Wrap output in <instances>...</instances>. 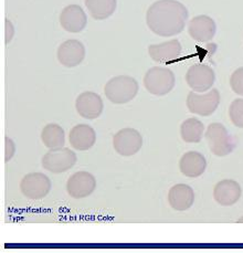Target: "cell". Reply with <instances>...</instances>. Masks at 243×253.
Masks as SVG:
<instances>
[{
	"label": "cell",
	"mask_w": 243,
	"mask_h": 253,
	"mask_svg": "<svg viewBox=\"0 0 243 253\" xmlns=\"http://www.w3.org/2000/svg\"><path fill=\"white\" fill-rule=\"evenodd\" d=\"M204 137L210 152L218 157L229 155L237 146L236 138L229 134L228 129L221 123L210 124L205 130Z\"/></svg>",
	"instance_id": "3957f363"
},
{
	"label": "cell",
	"mask_w": 243,
	"mask_h": 253,
	"mask_svg": "<svg viewBox=\"0 0 243 253\" xmlns=\"http://www.w3.org/2000/svg\"><path fill=\"white\" fill-rule=\"evenodd\" d=\"M138 90L136 80L128 76L112 78L104 87L106 97L114 104H125L130 102L137 95Z\"/></svg>",
	"instance_id": "7a4b0ae2"
},
{
	"label": "cell",
	"mask_w": 243,
	"mask_h": 253,
	"mask_svg": "<svg viewBox=\"0 0 243 253\" xmlns=\"http://www.w3.org/2000/svg\"><path fill=\"white\" fill-rule=\"evenodd\" d=\"M96 188L95 177L88 171H78L69 178L67 191L74 199H82L91 196Z\"/></svg>",
	"instance_id": "30bf717a"
},
{
	"label": "cell",
	"mask_w": 243,
	"mask_h": 253,
	"mask_svg": "<svg viewBox=\"0 0 243 253\" xmlns=\"http://www.w3.org/2000/svg\"><path fill=\"white\" fill-rule=\"evenodd\" d=\"M115 152L122 156L128 157L137 154L143 146V137L137 129L123 128L113 137Z\"/></svg>",
	"instance_id": "ba28073f"
},
{
	"label": "cell",
	"mask_w": 243,
	"mask_h": 253,
	"mask_svg": "<svg viewBox=\"0 0 243 253\" xmlns=\"http://www.w3.org/2000/svg\"><path fill=\"white\" fill-rule=\"evenodd\" d=\"M180 135L186 143H199L204 135V125L196 117H191L181 124Z\"/></svg>",
	"instance_id": "7402d4cb"
},
{
	"label": "cell",
	"mask_w": 243,
	"mask_h": 253,
	"mask_svg": "<svg viewBox=\"0 0 243 253\" xmlns=\"http://www.w3.org/2000/svg\"><path fill=\"white\" fill-rule=\"evenodd\" d=\"M238 222H240V223H242V222H243V217H242V218H240L239 220H238Z\"/></svg>",
	"instance_id": "4316f807"
},
{
	"label": "cell",
	"mask_w": 243,
	"mask_h": 253,
	"mask_svg": "<svg viewBox=\"0 0 243 253\" xmlns=\"http://www.w3.org/2000/svg\"><path fill=\"white\" fill-rule=\"evenodd\" d=\"M242 194L241 187L232 179H224L214 186L213 198L219 205L230 207L240 199Z\"/></svg>",
	"instance_id": "2e32d148"
},
{
	"label": "cell",
	"mask_w": 243,
	"mask_h": 253,
	"mask_svg": "<svg viewBox=\"0 0 243 253\" xmlns=\"http://www.w3.org/2000/svg\"><path fill=\"white\" fill-rule=\"evenodd\" d=\"M102 97L97 93L86 91L78 96L76 109L79 115L86 120H95L103 112Z\"/></svg>",
	"instance_id": "7c38bea8"
},
{
	"label": "cell",
	"mask_w": 243,
	"mask_h": 253,
	"mask_svg": "<svg viewBox=\"0 0 243 253\" xmlns=\"http://www.w3.org/2000/svg\"><path fill=\"white\" fill-rule=\"evenodd\" d=\"M20 190L28 199L40 200L45 198L51 190L50 178L42 172H31L22 178Z\"/></svg>",
	"instance_id": "52a82bcc"
},
{
	"label": "cell",
	"mask_w": 243,
	"mask_h": 253,
	"mask_svg": "<svg viewBox=\"0 0 243 253\" xmlns=\"http://www.w3.org/2000/svg\"><path fill=\"white\" fill-rule=\"evenodd\" d=\"M195 201V193L191 187L186 184H178L171 187L168 193V203L177 211H186Z\"/></svg>",
	"instance_id": "d6986e66"
},
{
	"label": "cell",
	"mask_w": 243,
	"mask_h": 253,
	"mask_svg": "<svg viewBox=\"0 0 243 253\" xmlns=\"http://www.w3.org/2000/svg\"><path fill=\"white\" fill-rule=\"evenodd\" d=\"M41 140L49 149L63 147L65 144L64 129L58 124L45 125L41 132Z\"/></svg>",
	"instance_id": "44dd1931"
},
{
	"label": "cell",
	"mask_w": 243,
	"mask_h": 253,
	"mask_svg": "<svg viewBox=\"0 0 243 253\" xmlns=\"http://www.w3.org/2000/svg\"><path fill=\"white\" fill-rule=\"evenodd\" d=\"M16 146L15 142L11 138H4V163H8L15 155Z\"/></svg>",
	"instance_id": "d4e9b609"
},
{
	"label": "cell",
	"mask_w": 243,
	"mask_h": 253,
	"mask_svg": "<svg viewBox=\"0 0 243 253\" xmlns=\"http://www.w3.org/2000/svg\"><path fill=\"white\" fill-rule=\"evenodd\" d=\"M60 23L65 31L78 34L85 29L87 17L80 6L70 4L61 11Z\"/></svg>",
	"instance_id": "4fadbf2b"
},
{
	"label": "cell",
	"mask_w": 243,
	"mask_h": 253,
	"mask_svg": "<svg viewBox=\"0 0 243 253\" xmlns=\"http://www.w3.org/2000/svg\"><path fill=\"white\" fill-rule=\"evenodd\" d=\"M85 6L95 20H105L113 15L118 6L116 0H85Z\"/></svg>",
	"instance_id": "ffe728a7"
},
{
	"label": "cell",
	"mask_w": 243,
	"mask_h": 253,
	"mask_svg": "<svg viewBox=\"0 0 243 253\" xmlns=\"http://www.w3.org/2000/svg\"><path fill=\"white\" fill-rule=\"evenodd\" d=\"M77 155L70 148H55L42 157V166L52 174H62L71 169L77 164Z\"/></svg>",
	"instance_id": "5b68a950"
},
{
	"label": "cell",
	"mask_w": 243,
	"mask_h": 253,
	"mask_svg": "<svg viewBox=\"0 0 243 253\" xmlns=\"http://www.w3.org/2000/svg\"><path fill=\"white\" fill-rule=\"evenodd\" d=\"M181 51V44L177 39L162 42L160 44H152L148 48V53L155 62L165 64H170L178 59Z\"/></svg>",
	"instance_id": "9a60e30c"
},
{
	"label": "cell",
	"mask_w": 243,
	"mask_h": 253,
	"mask_svg": "<svg viewBox=\"0 0 243 253\" xmlns=\"http://www.w3.org/2000/svg\"><path fill=\"white\" fill-rule=\"evenodd\" d=\"M175 73L168 68L154 67L149 69L144 77V86L151 94L162 96L175 87Z\"/></svg>",
	"instance_id": "277c9868"
},
{
	"label": "cell",
	"mask_w": 243,
	"mask_h": 253,
	"mask_svg": "<svg viewBox=\"0 0 243 253\" xmlns=\"http://www.w3.org/2000/svg\"><path fill=\"white\" fill-rule=\"evenodd\" d=\"M13 35H15V29H13V25L10 22V20L6 19V42L9 43L13 38Z\"/></svg>",
	"instance_id": "484cf974"
},
{
	"label": "cell",
	"mask_w": 243,
	"mask_h": 253,
	"mask_svg": "<svg viewBox=\"0 0 243 253\" xmlns=\"http://www.w3.org/2000/svg\"><path fill=\"white\" fill-rule=\"evenodd\" d=\"M205 168H207V161L199 152H187L181 156L179 161V169L181 174L188 178H197L202 176Z\"/></svg>",
	"instance_id": "ac0fdd59"
},
{
	"label": "cell",
	"mask_w": 243,
	"mask_h": 253,
	"mask_svg": "<svg viewBox=\"0 0 243 253\" xmlns=\"http://www.w3.org/2000/svg\"><path fill=\"white\" fill-rule=\"evenodd\" d=\"M186 104L190 113L199 116H209L216 112L220 104V93L217 88H212L205 94H198L195 91L189 92Z\"/></svg>",
	"instance_id": "8992f818"
},
{
	"label": "cell",
	"mask_w": 243,
	"mask_h": 253,
	"mask_svg": "<svg viewBox=\"0 0 243 253\" xmlns=\"http://www.w3.org/2000/svg\"><path fill=\"white\" fill-rule=\"evenodd\" d=\"M70 145L77 151L85 152L94 146L96 142L95 130L86 124L76 125L69 134Z\"/></svg>",
	"instance_id": "e0dca14e"
},
{
	"label": "cell",
	"mask_w": 243,
	"mask_h": 253,
	"mask_svg": "<svg viewBox=\"0 0 243 253\" xmlns=\"http://www.w3.org/2000/svg\"><path fill=\"white\" fill-rule=\"evenodd\" d=\"M216 74L213 70L205 64H194L186 73V82L195 92H205L211 88Z\"/></svg>",
	"instance_id": "9c48e42d"
},
{
	"label": "cell",
	"mask_w": 243,
	"mask_h": 253,
	"mask_svg": "<svg viewBox=\"0 0 243 253\" xmlns=\"http://www.w3.org/2000/svg\"><path fill=\"white\" fill-rule=\"evenodd\" d=\"M229 116L237 127L243 128V98H237L229 107Z\"/></svg>",
	"instance_id": "603a6c76"
},
{
	"label": "cell",
	"mask_w": 243,
	"mask_h": 253,
	"mask_svg": "<svg viewBox=\"0 0 243 253\" xmlns=\"http://www.w3.org/2000/svg\"><path fill=\"white\" fill-rule=\"evenodd\" d=\"M230 86L232 91L237 93L238 95L243 96V68L237 69L231 74L230 78Z\"/></svg>",
	"instance_id": "cb8c5ba5"
},
{
	"label": "cell",
	"mask_w": 243,
	"mask_h": 253,
	"mask_svg": "<svg viewBox=\"0 0 243 253\" xmlns=\"http://www.w3.org/2000/svg\"><path fill=\"white\" fill-rule=\"evenodd\" d=\"M188 10L177 0H158L148 8L146 23L154 34L161 37L179 35L185 29Z\"/></svg>",
	"instance_id": "6da1fadb"
},
{
	"label": "cell",
	"mask_w": 243,
	"mask_h": 253,
	"mask_svg": "<svg viewBox=\"0 0 243 253\" xmlns=\"http://www.w3.org/2000/svg\"><path fill=\"white\" fill-rule=\"evenodd\" d=\"M217 31L216 22L212 18L205 15L196 16L188 25V34L198 42H209L213 39Z\"/></svg>",
	"instance_id": "5bb4252c"
},
{
	"label": "cell",
	"mask_w": 243,
	"mask_h": 253,
	"mask_svg": "<svg viewBox=\"0 0 243 253\" xmlns=\"http://www.w3.org/2000/svg\"><path fill=\"white\" fill-rule=\"evenodd\" d=\"M57 57L59 62L67 68L78 67L85 58V48L79 40H67L59 46Z\"/></svg>",
	"instance_id": "8fae6325"
}]
</instances>
